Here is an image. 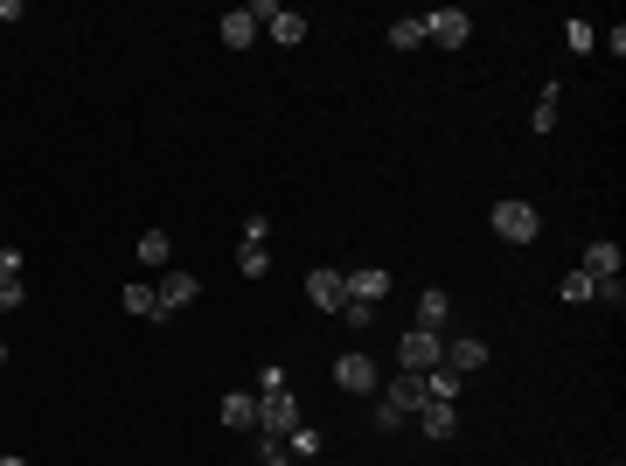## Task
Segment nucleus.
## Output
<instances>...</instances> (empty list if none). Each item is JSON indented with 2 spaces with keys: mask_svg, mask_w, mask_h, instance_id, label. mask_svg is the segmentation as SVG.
Returning a JSON list of instances; mask_svg holds the SVG:
<instances>
[{
  "mask_svg": "<svg viewBox=\"0 0 626 466\" xmlns=\"http://www.w3.org/2000/svg\"><path fill=\"white\" fill-rule=\"evenodd\" d=\"M550 126H557V84L536 98V133H550Z\"/></svg>",
  "mask_w": 626,
  "mask_h": 466,
  "instance_id": "obj_26",
  "label": "nucleus"
},
{
  "mask_svg": "<svg viewBox=\"0 0 626 466\" xmlns=\"http://www.w3.org/2000/svg\"><path fill=\"white\" fill-rule=\"evenodd\" d=\"M418 404H425L418 376H397V383L376 397V432H397V425H411V418H418Z\"/></svg>",
  "mask_w": 626,
  "mask_h": 466,
  "instance_id": "obj_1",
  "label": "nucleus"
},
{
  "mask_svg": "<svg viewBox=\"0 0 626 466\" xmlns=\"http://www.w3.org/2000/svg\"><path fill=\"white\" fill-rule=\"evenodd\" d=\"M341 320H348V327H376V307H362V300H348V307H341Z\"/></svg>",
  "mask_w": 626,
  "mask_h": 466,
  "instance_id": "obj_31",
  "label": "nucleus"
},
{
  "mask_svg": "<svg viewBox=\"0 0 626 466\" xmlns=\"http://www.w3.org/2000/svg\"><path fill=\"white\" fill-rule=\"evenodd\" d=\"M167 251H174L167 230H147V237H140V265H147V272H167Z\"/></svg>",
  "mask_w": 626,
  "mask_h": 466,
  "instance_id": "obj_21",
  "label": "nucleus"
},
{
  "mask_svg": "<svg viewBox=\"0 0 626 466\" xmlns=\"http://www.w3.org/2000/svg\"><path fill=\"white\" fill-rule=\"evenodd\" d=\"M564 42L585 56V49H599V28H592V21H564Z\"/></svg>",
  "mask_w": 626,
  "mask_h": 466,
  "instance_id": "obj_23",
  "label": "nucleus"
},
{
  "mask_svg": "<svg viewBox=\"0 0 626 466\" xmlns=\"http://www.w3.org/2000/svg\"><path fill=\"white\" fill-rule=\"evenodd\" d=\"M446 313H453L446 286H432V293H418V313H411V327H432V334H446Z\"/></svg>",
  "mask_w": 626,
  "mask_h": 466,
  "instance_id": "obj_14",
  "label": "nucleus"
},
{
  "mask_svg": "<svg viewBox=\"0 0 626 466\" xmlns=\"http://www.w3.org/2000/svg\"><path fill=\"white\" fill-rule=\"evenodd\" d=\"M390 49H397V56H411V49H425V21H418V14H404V21H390Z\"/></svg>",
  "mask_w": 626,
  "mask_h": 466,
  "instance_id": "obj_18",
  "label": "nucleus"
},
{
  "mask_svg": "<svg viewBox=\"0 0 626 466\" xmlns=\"http://www.w3.org/2000/svg\"><path fill=\"white\" fill-rule=\"evenodd\" d=\"M480 362H487V341H480V334H453V341H446V369H453V376H473Z\"/></svg>",
  "mask_w": 626,
  "mask_h": 466,
  "instance_id": "obj_11",
  "label": "nucleus"
},
{
  "mask_svg": "<svg viewBox=\"0 0 626 466\" xmlns=\"http://www.w3.org/2000/svg\"><path fill=\"white\" fill-rule=\"evenodd\" d=\"M536 230H543L536 202H494V237H508V244H529Z\"/></svg>",
  "mask_w": 626,
  "mask_h": 466,
  "instance_id": "obj_7",
  "label": "nucleus"
},
{
  "mask_svg": "<svg viewBox=\"0 0 626 466\" xmlns=\"http://www.w3.org/2000/svg\"><path fill=\"white\" fill-rule=\"evenodd\" d=\"M425 21V42H439V49H460L473 35V14L467 7H432V14H418Z\"/></svg>",
  "mask_w": 626,
  "mask_h": 466,
  "instance_id": "obj_5",
  "label": "nucleus"
},
{
  "mask_svg": "<svg viewBox=\"0 0 626 466\" xmlns=\"http://www.w3.org/2000/svg\"><path fill=\"white\" fill-rule=\"evenodd\" d=\"M592 300H606V307H626V279H599V286H592Z\"/></svg>",
  "mask_w": 626,
  "mask_h": 466,
  "instance_id": "obj_28",
  "label": "nucleus"
},
{
  "mask_svg": "<svg viewBox=\"0 0 626 466\" xmlns=\"http://www.w3.org/2000/svg\"><path fill=\"white\" fill-rule=\"evenodd\" d=\"M341 286H348V300L376 307V300L390 293V272H383V265H362V272H341Z\"/></svg>",
  "mask_w": 626,
  "mask_h": 466,
  "instance_id": "obj_10",
  "label": "nucleus"
},
{
  "mask_svg": "<svg viewBox=\"0 0 626 466\" xmlns=\"http://www.w3.org/2000/svg\"><path fill=\"white\" fill-rule=\"evenodd\" d=\"M397 362H404V376H425V369H439V362H446V334H432V327H404V341H397Z\"/></svg>",
  "mask_w": 626,
  "mask_h": 466,
  "instance_id": "obj_2",
  "label": "nucleus"
},
{
  "mask_svg": "<svg viewBox=\"0 0 626 466\" xmlns=\"http://www.w3.org/2000/svg\"><path fill=\"white\" fill-rule=\"evenodd\" d=\"M0 466H28V460H14V453H0Z\"/></svg>",
  "mask_w": 626,
  "mask_h": 466,
  "instance_id": "obj_32",
  "label": "nucleus"
},
{
  "mask_svg": "<svg viewBox=\"0 0 626 466\" xmlns=\"http://www.w3.org/2000/svg\"><path fill=\"white\" fill-rule=\"evenodd\" d=\"M578 272H585L592 286H599V279H620V244H585V265H578Z\"/></svg>",
  "mask_w": 626,
  "mask_h": 466,
  "instance_id": "obj_16",
  "label": "nucleus"
},
{
  "mask_svg": "<svg viewBox=\"0 0 626 466\" xmlns=\"http://www.w3.org/2000/svg\"><path fill=\"white\" fill-rule=\"evenodd\" d=\"M300 425H307V418H300V397H293V390H279V397L258 404V439H279V446H286Z\"/></svg>",
  "mask_w": 626,
  "mask_h": 466,
  "instance_id": "obj_3",
  "label": "nucleus"
},
{
  "mask_svg": "<svg viewBox=\"0 0 626 466\" xmlns=\"http://www.w3.org/2000/svg\"><path fill=\"white\" fill-rule=\"evenodd\" d=\"M286 453H293V460H313V453H320V432H313V425H300V432L286 439Z\"/></svg>",
  "mask_w": 626,
  "mask_h": 466,
  "instance_id": "obj_24",
  "label": "nucleus"
},
{
  "mask_svg": "<svg viewBox=\"0 0 626 466\" xmlns=\"http://www.w3.org/2000/svg\"><path fill=\"white\" fill-rule=\"evenodd\" d=\"M564 300H571V307H585V300H592V279H585V272H571V279H564Z\"/></svg>",
  "mask_w": 626,
  "mask_h": 466,
  "instance_id": "obj_30",
  "label": "nucleus"
},
{
  "mask_svg": "<svg viewBox=\"0 0 626 466\" xmlns=\"http://www.w3.org/2000/svg\"><path fill=\"white\" fill-rule=\"evenodd\" d=\"M237 265H244V279H265V272H272V251H265V244H244Z\"/></svg>",
  "mask_w": 626,
  "mask_h": 466,
  "instance_id": "obj_22",
  "label": "nucleus"
},
{
  "mask_svg": "<svg viewBox=\"0 0 626 466\" xmlns=\"http://www.w3.org/2000/svg\"><path fill=\"white\" fill-rule=\"evenodd\" d=\"M418 432H425L432 446H446V439L460 432V411H453V404H418Z\"/></svg>",
  "mask_w": 626,
  "mask_h": 466,
  "instance_id": "obj_12",
  "label": "nucleus"
},
{
  "mask_svg": "<svg viewBox=\"0 0 626 466\" xmlns=\"http://www.w3.org/2000/svg\"><path fill=\"white\" fill-rule=\"evenodd\" d=\"M307 300H313L320 313H341V307H348V286H341V272L313 265V272H307Z\"/></svg>",
  "mask_w": 626,
  "mask_h": 466,
  "instance_id": "obj_9",
  "label": "nucleus"
},
{
  "mask_svg": "<svg viewBox=\"0 0 626 466\" xmlns=\"http://www.w3.org/2000/svg\"><path fill=\"white\" fill-rule=\"evenodd\" d=\"M376 376H383V369H376V355H341V362H334V383H341L348 397H369V390H376Z\"/></svg>",
  "mask_w": 626,
  "mask_h": 466,
  "instance_id": "obj_8",
  "label": "nucleus"
},
{
  "mask_svg": "<svg viewBox=\"0 0 626 466\" xmlns=\"http://www.w3.org/2000/svg\"><path fill=\"white\" fill-rule=\"evenodd\" d=\"M251 42H258V14L251 7H230L223 14V49H251Z\"/></svg>",
  "mask_w": 626,
  "mask_h": 466,
  "instance_id": "obj_15",
  "label": "nucleus"
},
{
  "mask_svg": "<svg viewBox=\"0 0 626 466\" xmlns=\"http://www.w3.org/2000/svg\"><path fill=\"white\" fill-rule=\"evenodd\" d=\"M0 362H7V341H0Z\"/></svg>",
  "mask_w": 626,
  "mask_h": 466,
  "instance_id": "obj_33",
  "label": "nucleus"
},
{
  "mask_svg": "<svg viewBox=\"0 0 626 466\" xmlns=\"http://www.w3.org/2000/svg\"><path fill=\"white\" fill-rule=\"evenodd\" d=\"M258 460H265V466H300L286 446H279V439H258Z\"/></svg>",
  "mask_w": 626,
  "mask_h": 466,
  "instance_id": "obj_29",
  "label": "nucleus"
},
{
  "mask_svg": "<svg viewBox=\"0 0 626 466\" xmlns=\"http://www.w3.org/2000/svg\"><path fill=\"white\" fill-rule=\"evenodd\" d=\"M28 272V251L21 244H0V279H21Z\"/></svg>",
  "mask_w": 626,
  "mask_h": 466,
  "instance_id": "obj_25",
  "label": "nucleus"
},
{
  "mask_svg": "<svg viewBox=\"0 0 626 466\" xmlns=\"http://www.w3.org/2000/svg\"><path fill=\"white\" fill-rule=\"evenodd\" d=\"M154 300H160V320H167V313H181V307H195V300H202V279H195V272H181V265H167V272H160V286H154Z\"/></svg>",
  "mask_w": 626,
  "mask_h": 466,
  "instance_id": "obj_6",
  "label": "nucleus"
},
{
  "mask_svg": "<svg viewBox=\"0 0 626 466\" xmlns=\"http://www.w3.org/2000/svg\"><path fill=\"white\" fill-rule=\"evenodd\" d=\"M14 307H28V286L21 279H0V313H14Z\"/></svg>",
  "mask_w": 626,
  "mask_h": 466,
  "instance_id": "obj_27",
  "label": "nucleus"
},
{
  "mask_svg": "<svg viewBox=\"0 0 626 466\" xmlns=\"http://www.w3.org/2000/svg\"><path fill=\"white\" fill-rule=\"evenodd\" d=\"M251 14H258V28L272 35V42H307V14H293V7H279V0H251Z\"/></svg>",
  "mask_w": 626,
  "mask_h": 466,
  "instance_id": "obj_4",
  "label": "nucleus"
},
{
  "mask_svg": "<svg viewBox=\"0 0 626 466\" xmlns=\"http://www.w3.org/2000/svg\"><path fill=\"white\" fill-rule=\"evenodd\" d=\"M119 300H126V313H140V320H160V300H154V286H147V279H133Z\"/></svg>",
  "mask_w": 626,
  "mask_h": 466,
  "instance_id": "obj_20",
  "label": "nucleus"
},
{
  "mask_svg": "<svg viewBox=\"0 0 626 466\" xmlns=\"http://www.w3.org/2000/svg\"><path fill=\"white\" fill-rule=\"evenodd\" d=\"M223 425H230V432H258V397H251V390H230V397H223Z\"/></svg>",
  "mask_w": 626,
  "mask_h": 466,
  "instance_id": "obj_17",
  "label": "nucleus"
},
{
  "mask_svg": "<svg viewBox=\"0 0 626 466\" xmlns=\"http://www.w3.org/2000/svg\"><path fill=\"white\" fill-rule=\"evenodd\" d=\"M279 390H293V376H286V362H265V369H258V383H251V397L265 404V397H279Z\"/></svg>",
  "mask_w": 626,
  "mask_h": 466,
  "instance_id": "obj_19",
  "label": "nucleus"
},
{
  "mask_svg": "<svg viewBox=\"0 0 626 466\" xmlns=\"http://www.w3.org/2000/svg\"><path fill=\"white\" fill-rule=\"evenodd\" d=\"M460 383H467V376H453V369H446V362H439V369H425V376H418V390H425V404H460Z\"/></svg>",
  "mask_w": 626,
  "mask_h": 466,
  "instance_id": "obj_13",
  "label": "nucleus"
}]
</instances>
